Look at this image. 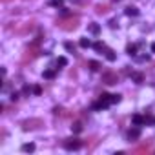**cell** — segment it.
Segmentation results:
<instances>
[{
    "label": "cell",
    "instance_id": "6da1fadb",
    "mask_svg": "<svg viewBox=\"0 0 155 155\" xmlns=\"http://www.w3.org/2000/svg\"><path fill=\"white\" fill-rule=\"evenodd\" d=\"M57 26L64 29V31H73V29L79 28V18H69V20H64V18H60V20L57 22Z\"/></svg>",
    "mask_w": 155,
    "mask_h": 155
},
{
    "label": "cell",
    "instance_id": "7a4b0ae2",
    "mask_svg": "<svg viewBox=\"0 0 155 155\" xmlns=\"http://www.w3.org/2000/svg\"><path fill=\"white\" fill-rule=\"evenodd\" d=\"M64 144V148L66 150H79L82 146V142H81V139H77V137H71V139H66V141L62 142Z\"/></svg>",
    "mask_w": 155,
    "mask_h": 155
},
{
    "label": "cell",
    "instance_id": "3957f363",
    "mask_svg": "<svg viewBox=\"0 0 155 155\" xmlns=\"http://www.w3.org/2000/svg\"><path fill=\"white\" fill-rule=\"evenodd\" d=\"M102 82L104 84H117L119 82V75L117 73H113V71H106V73H102Z\"/></svg>",
    "mask_w": 155,
    "mask_h": 155
},
{
    "label": "cell",
    "instance_id": "277c9868",
    "mask_svg": "<svg viewBox=\"0 0 155 155\" xmlns=\"http://www.w3.org/2000/svg\"><path fill=\"white\" fill-rule=\"evenodd\" d=\"M38 126H42V121H40V119H31V121H26V122L22 124V128L26 130V132H28V130H37Z\"/></svg>",
    "mask_w": 155,
    "mask_h": 155
},
{
    "label": "cell",
    "instance_id": "5b68a950",
    "mask_svg": "<svg viewBox=\"0 0 155 155\" xmlns=\"http://www.w3.org/2000/svg\"><path fill=\"white\" fill-rule=\"evenodd\" d=\"M148 119L146 117H142V115H133L132 117V122L135 124V126H142V124H146Z\"/></svg>",
    "mask_w": 155,
    "mask_h": 155
},
{
    "label": "cell",
    "instance_id": "8992f818",
    "mask_svg": "<svg viewBox=\"0 0 155 155\" xmlns=\"http://www.w3.org/2000/svg\"><path fill=\"white\" fill-rule=\"evenodd\" d=\"M150 148H152V141H148L146 144H142V146L135 148L133 152H135V153H148V152H150Z\"/></svg>",
    "mask_w": 155,
    "mask_h": 155
},
{
    "label": "cell",
    "instance_id": "52a82bcc",
    "mask_svg": "<svg viewBox=\"0 0 155 155\" xmlns=\"http://www.w3.org/2000/svg\"><path fill=\"white\" fill-rule=\"evenodd\" d=\"M139 137H141V130H139V128H133V130H130V132H128V139H130V141H137Z\"/></svg>",
    "mask_w": 155,
    "mask_h": 155
},
{
    "label": "cell",
    "instance_id": "ba28073f",
    "mask_svg": "<svg viewBox=\"0 0 155 155\" xmlns=\"http://www.w3.org/2000/svg\"><path fill=\"white\" fill-rule=\"evenodd\" d=\"M108 106H109V102H106V101H99V102L93 104V109H106Z\"/></svg>",
    "mask_w": 155,
    "mask_h": 155
},
{
    "label": "cell",
    "instance_id": "9c48e42d",
    "mask_svg": "<svg viewBox=\"0 0 155 155\" xmlns=\"http://www.w3.org/2000/svg\"><path fill=\"white\" fill-rule=\"evenodd\" d=\"M108 9H109V7L106 6V4H99V6L95 7V11H97L99 15H102V13H108Z\"/></svg>",
    "mask_w": 155,
    "mask_h": 155
},
{
    "label": "cell",
    "instance_id": "30bf717a",
    "mask_svg": "<svg viewBox=\"0 0 155 155\" xmlns=\"http://www.w3.org/2000/svg\"><path fill=\"white\" fill-rule=\"evenodd\" d=\"M93 48H95V51H108L106 44H102V42H95V44H93Z\"/></svg>",
    "mask_w": 155,
    "mask_h": 155
},
{
    "label": "cell",
    "instance_id": "8fae6325",
    "mask_svg": "<svg viewBox=\"0 0 155 155\" xmlns=\"http://www.w3.org/2000/svg\"><path fill=\"white\" fill-rule=\"evenodd\" d=\"M126 15H130V17H137V15H139V9L133 7V6H130V7H126Z\"/></svg>",
    "mask_w": 155,
    "mask_h": 155
},
{
    "label": "cell",
    "instance_id": "7c38bea8",
    "mask_svg": "<svg viewBox=\"0 0 155 155\" xmlns=\"http://www.w3.org/2000/svg\"><path fill=\"white\" fill-rule=\"evenodd\" d=\"M89 31L93 35H99L101 33V26H99V24H89Z\"/></svg>",
    "mask_w": 155,
    "mask_h": 155
},
{
    "label": "cell",
    "instance_id": "4fadbf2b",
    "mask_svg": "<svg viewBox=\"0 0 155 155\" xmlns=\"http://www.w3.org/2000/svg\"><path fill=\"white\" fill-rule=\"evenodd\" d=\"M89 69H91V71H99V69H101V64L97 60H89Z\"/></svg>",
    "mask_w": 155,
    "mask_h": 155
},
{
    "label": "cell",
    "instance_id": "5bb4252c",
    "mask_svg": "<svg viewBox=\"0 0 155 155\" xmlns=\"http://www.w3.org/2000/svg\"><path fill=\"white\" fill-rule=\"evenodd\" d=\"M126 53H128V55H132V57H135V53H137V46L130 44V46L126 48Z\"/></svg>",
    "mask_w": 155,
    "mask_h": 155
},
{
    "label": "cell",
    "instance_id": "9a60e30c",
    "mask_svg": "<svg viewBox=\"0 0 155 155\" xmlns=\"http://www.w3.org/2000/svg\"><path fill=\"white\" fill-rule=\"evenodd\" d=\"M22 152H29V153H31V152H35V144H33V142L24 144V146H22Z\"/></svg>",
    "mask_w": 155,
    "mask_h": 155
},
{
    "label": "cell",
    "instance_id": "2e32d148",
    "mask_svg": "<svg viewBox=\"0 0 155 155\" xmlns=\"http://www.w3.org/2000/svg\"><path fill=\"white\" fill-rule=\"evenodd\" d=\"M106 58H108L109 62H113L115 58H117V55H115V51H111V49H108V51H106Z\"/></svg>",
    "mask_w": 155,
    "mask_h": 155
},
{
    "label": "cell",
    "instance_id": "e0dca14e",
    "mask_svg": "<svg viewBox=\"0 0 155 155\" xmlns=\"http://www.w3.org/2000/svg\"><path fill=\"white\" fill-rule=\"evenodd\" d=\"M71 130H73V133H81L82 132V124L81 122H75L73 126H71Z\"/></svg>",
    "mask_w": 155,
    "mask_h": 155
},
{
    "label": "cell",
    "instance_id": "ac0fdd59",
    "mask_svg": "<svg viewBox=\"0 0 155 155\" xmlns=\"http://www.w3.org/2000/svg\"><path fill=\"white\" fill-rule=\"evenodd\" d=\"M79 44H81V48H89V46H91V42H89L86 37H82V38H81V42H79Z\"/></svg>",
    "mask_w": 155,
    "mask_h": 155
},
{
    "label": "cell",
    "instance_id": "d6986e66",
    "mask_svg": "<svg viewBox=\"0 0 155 155\" xmlns=\"http://www.w3.org/2000/svg\"><path fill=\"white\" fill-rule=\"evenodd\" d=\"M62 0H49V6H53V7H62Z\"/></svg>",
    "mask_w": 155,
    "mask_h": 155
},
{
    "label": "cell",
    "instance_id": "ffe728a7",
    "mask_svg": "<svg viewBox=\"0 0 155 155\" xmlns=\"http://www.w3.org/2000/svg\"><path fill=\"white\" fill-rule=\"evenodd\" d=\"M44 79H55V71H53V69H48V71H44Z\"/></svg>",
    "mask_w": 155,
    "mask_h": 155
},
{
    "label": "cell",
    "instance_id": "44dd1931",
    "mask_svg": "<svg viewBox=\"0 0 155 155\" xmlns=\"http://www.w3.org/2000/svg\"><path fill=\"white\" fill-rule=\"evenodd\" d=\"M132 79L135 82H142V75L141 73H132Z\"/></svg>",
    "mask_w": 155,
    "mask_h": 155
},
{
    "label": "cell",
    "instance_id": "7402d4cb",
    "mask_svg": "<svg viewBox=\"0 0 155 155\" xmlns=\"http://www.w3.org/2000/svg\"><path fill=\"white\" fill-rule=\"evenodd\" d=\"M57 64H58V66H66V64H68V58H66V57H58V58H57Z\"/></svg>",
    "mask_w": 155,
    "mask_h": 155
},
{
    "label": "cell",
    "instance_id": "603a6c76",
    "mask_svg": "<svg viewBox=\"0 0 155 155\" xmlns=\"http://www.w3.org/2000/svg\"><path fill=\"white\" fill-rule=\"evenodd\" d=\"M64 48H66L68 51H73V53H75V46H73L71 42H66V44H64Z\"/></svg>",
    "mask_w": 155,
    "mask_h": 155
},
{
    "label": "cell",
    "instance_id": "cb8c5ba5",
    "mask_svg": "<svg viewBox=\"0 0 155 155\" xmlns=\"http://www.w3.org/2000/svg\"><path fill=\"white\" fill-rule=\"evenodd\" d=\"M121 102V95H111V104Z\"/></svg>",
    "mask_w": 155,
    "mask_h": 155
},
{
    "label": "cell",
    "instance_id": "d4e9b609",
    "mask_svg": "<svg viewBox=\"0 0 155 155\" xmlns=\"http://www.w3.org/2000/svg\"><path fill=\"white\" fill-rule=\"evenodd\" d=\"M31 89H33V93H35V95H40V93H42V88H40V86H33Z\"/></svg>",
    "mask_w": 155,
    "mask_h": 155
},
{
    "label": "cell",
    "instance_id": "484cf974",
    "mask_svg": "<svg viewBox=\"0 0 155 155\" xmlns=\"http://www.w3.org/2000/svg\"><path fill=\"white\" fill-rule=\"evenodd\" d=\"M29 91H33V89H29V86H24V88H22V93H24V95H29Z\"/></svg>",
    "mask_w": 155,
    "mask_h": 155
},
{
    "label": "cell",
    "instance_id": "4316f807",
    "mask_svg": "<svg viewBox=\"0 0 155 155\" xmlns=\"http://www.w3.org/2000/svg\"><path fill=\"white\" fill-rule=\"evenodd\" d=\"M17 99H18V93L13 91V93H11V101H17Z\"/></svg>",
    "mask_w": 155,
    "mask_h": 155
},
{
    "label": "cell",
    "instance_id": "83f0119b",
    "mask_svg": "<svg viewBox=\"0 0 155 155\" xmlns=\"http://www.w3.org/2000/svg\"><path fill=\"white\" fill-rule=\"evenodd\" d=\"M146 124H153V126H155V117H153V119H148Z\"/></svg>",
    "mask_w": 155,
    "mask_h": 155
},
{
    "label": "cell",
    "instance_id": "f1b7e54d",
    "mask_svg": "<svg viewBox=\"0 0 155 155\" xmlns=\"http://www.w3.org/2000/svg\"><path fill=\"white\" fill-rule=\"evenodd\" d=\"M152 53H155V42L152 44Z\"/></svg>",
    "mask_w": 155,
    "mask_h": 155
}]
</instances>
